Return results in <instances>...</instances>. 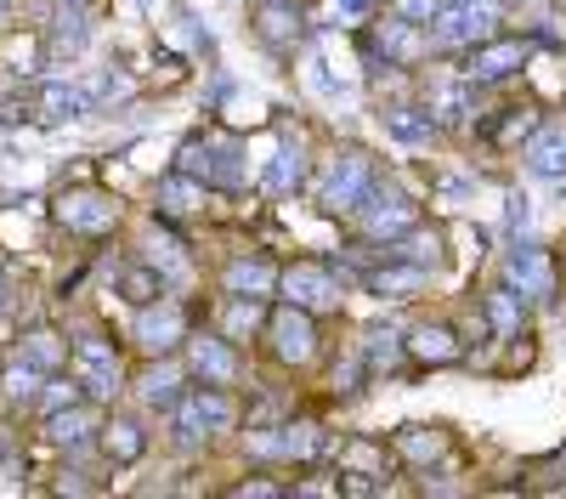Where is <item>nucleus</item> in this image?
Instances as JSON below:
<instances>
[{
	"instance_id": "nucleus-4",
	"label": "nucleus",
	"mask_w": 566,
	"mask_h": 499,
	"mask_svg": "<svg viewBox=\"0 0 566 499\" xmlns=\"http://www.w3.org/2000/svg\"><path fill=\"white\" fill-rule=\"evenodd\" d=\"M493 23H499L493 0H464V7H442V12H437L431 34H437L442 45H476V40L493 34Z\"/></svg>"
},
{
	"instance_id": "nucleus-39",
	"label": "nucleus",
	"mask_w": 566,
	"mask_h": 499,
	"mask_svg": "<svg viewBox=\"0 0 566 499\" xmlns=\"http://www.w3.org/2000/svg\"><path fill=\"white\" fill-rule=\"evenodd\" d=\"M510 221H515V227H527V199H522V194L510 199Z\"/></svg>"
},
{
	"instance_id": "nucleus-21",
	"label": "nucleus",
	"mask_w": 566,
	"mask_h": 499,
	"mask_svg": "<svg viewBox=\"0 0 566 499\" xmlns=\"http://www.w3.org/2000/svg\"><path fill=\"white\" fill-rule=\"evenodd\" d=\"M103 448H108V460H114V466H130V460H142L148 437H142V426H136V420L114 415V420L103 426Z\"/></svg>"
},
{
	"instance_id": "nucleus-1",
	"label": "nucleus",
	"mask_w": 566,
	"mask_h": 499,
	"mask_svg": "<svg viewBox=\"0 0 566 499\" xmlns=\"http://www.w3.org/2000/svg\"><path fill=\"white\" fill-rule=\"evenodd\" d=\"M368 188H374V159L363 154V148H346V154H335L323 165V176H317V205L335 216V210H357L363 199H368Z\"/></svg>"
},
{
	"instance_id": "nucleus-7",
	"label": "nucleus",
	"mask_w": 566,
	"mask_h": 499,
	"mask_svg": "<svg viewBox=\"0 0 566 499\" xmlns=\"http://www.w3.org/2000/svg\"><path fill=\"white\" fill-rule=\"evenodd\" d=\"M91 108H97V103H91L85 85H69V80H40L34 85V119L40 125H74Z\"/></svg>"
},
{
	"instance_id": "nucleus-18",
	"label": "nucleus",
	"mask_w": 566,
	"mask_h": 499,
	"mask_svg": "<svg viewBox=\"0 0 566 499\" xmlns=\"http://www.w3.org/2000/svg\"><path fill=\"white\" fill-rule=\"evenodd\" d=\"M18 357H23V363H34L40 375H57L63 363H69V341H63L57 330H29V335H23V346H18Z\"/></svg>"
},
{
	"instance_id": "nucleus-31",
	"label": "nucleus",
	"mask_w": 566,
	"mask_h": 499,
	"mask_svg": "<svg viewBox=\"0 0 566 499\" xmlns=\"http://www.w3.org/2000/svg\"><path fill=\"white\" fill-rule=\"evenodd\" d=\"M488 318H493L499 335H515V330H522V295H515V290H493L488 295Z\"/></svg>"
},
{
	"instance_id": "nucleus-25",
	"label": "nucleus",
	"mask_w": 566,
	"mask_h": 499,
	"mask_svg": "<svg viewBox=\"0 0 566 499\" xmlns=\"http://www.w3.org/2000/svg\"><path fill=\"white\" fill-rule=\"evenodd\" d=\"M402 352H408V341H402L397 330H368V335H363V363H368L374 375L391 370V363H397Z\"/></svg>"
},
{
	"instance_id": "nucleus-40",
	"label": "nucleus",
	"mask_w": 566,
	"mask_h": 499,
	"mask_svg": "<svg viewBox=\"0 0 566 499\" xmlns=\"http://www.w3.org/2000/svg\"><path fill=\"white\" fill-rule=\"evenodd\" d=\"M0 454H12V432L7 426H0Z\"/></svg>"
},
{
	"instance_id": "nucleus-8",
	"label": "nucleus",
	"mask_w": 566,
	"mask_h": 499,
	"mask_svg": "<svg viewBox=\"0 0 566 499\" xmlns=\"http://www.w3.org/2000/svg\"><path fill=\"white\" fill-rule=\"evenodd\" d=\"M57 221L69 227V233H108V227L119 221V205L97 188H80V194L57 199Z\"/></svg>"
},
{
	"instance_id": "nucleus-38",
	"label": "nucleus",
	"mask_w": 566,
	"mask_h": 499,
	"mask_svg": "<svg viewBox=\"0 0 566 499\" xmlns=\"http://www.w3.org/2000/svg\"><path fill=\"white\" fill-rule=\"evenodd\" d=\"M232 493H239V499H250V493H255V499H272L277 488H272V482H239V488H232Z\"/></svg>"
},
{
	"instance_id": "nucleus-2",
	"label": "nucleus",
	"mask_w": 566,
	"mask_h": 499,
	"mask_svg": "<svg viewBox=\"0 0 566 499\" xmlns=\"http://www.w3.org/2000/svg\"><path fill=\"white\" fill-rule=\"evenodd\" d=\"M69 363H74V381H80L91 397H114V392H119V352H114L108 335H97V330L74 335Z\"/></svg>"
},
{
	"instance_id": "nucleus-24",
	"label": "nucleus",
	"mask_w": 566,
	"mask_h": 499,
	"mask_svg": "<svg viewBox=\"0 0 566 499\" xmlns=\"http://www.w3.org/2000/svg\"><path fill=\"white\" fill-rule=\"evenodd\" d=\"M181 375L170 370V363H159V370H148V375H142V386H136V397L142 403H148V408H176L181 403Z\"/></svg>"
},
{
	"instance_id": "nucleus-11",
	"label": "nucleus",
	"mask_w": 566,
	"mask_h": 499,
	"mask_svg": "<svg viewBox=\"0 0 566 499\" xmlns=\"http://www.w3.org/2000/svg\"><path fill=\"white\" fill-rule=\"evenodd\" d=\"M176 408H181V415L193 420L205 437H210V432H232V426H239V403H232L221 386H210V381H205L199 392H187Z\"/></svg>"
},
{
	"instance_id": "nucleus-30",
	"label": "nucleus",
	"mask_w": 566,
	"mask_h": 499,
	"mask_svg": "<svg viewBox=\"0 0 566 499\" xmlns=\"http://www.w3.org/2000/svg\"><path fill=\"white\" fill-rule=\"evenodd\" d=\"M437 250H442V239H437V233H408L402 245H391V256H397V261H408V267H419V272L442 261Z\"/></svg>"
},
{
	"instance_id": "nucleus-43",
	"label": "nucleus",
	"mask_w": 566,
	"mask_h": 499,
	"mask_svg": "<svg viewBox=\"0 0 566 499\" xmlns=\"http://www.w3.org/2000/svg\"><path fill=\"white\" fill-rule=\"evenodd\" d=\"M442 7H464V0H442Z\"/></svg>"
},
{
	"instance_id": "nucleus-20",
	"label": "nucleus",
	"mask_w": 566,
	"mask_h": 499,
	"mask_svg": "<svg viewBox=\"0 0 566 499\" xmlns=\"http://www.w3.org/2000/svg\"><path fill=\"white\" fill-rule=\"evenodd\" d=\"M408 352H413L419 363H459V341H453L448 324H419V330L408 335Z\"/></svg>"
},
{
	"instance_id": "nucleus-22",
	"label": "nucleus",
	"mask_w": 566,
	"mask_h": 499,
	"mask_svg": "<svg viewBox=\"0 0 566 499\" xmlns=\"http://www.w3.org/2000/svg\"><path fill=\"white\" fill-rule=\"evenodd\" d=\"M227 290L261 301V295L277 290V272H272V261H232V267H227Z\"/></svg>"
},
{
	"instance_id": "nucleus-19",
	"label": "nucleus",
	"mask_w": 566,
	"mask_h": 499,
	"mask_svg": "<svg viewBox=\"0 0 566 499\" xmlns=\"http://www.w3.org/2000/svg\"><path fill=\"white\" fill-rule=\"evenodd\" d=\"M199 205H205V181H199V176L176 170V176L159 181V210H165V216H193Z\"/></svg>"
},
{
	"instance_id": "nucleus-9",
	"label": "nucleus",
	"mask_w": 566,
	"mask_h": 499,
	"mask_svg": "<svg viewBox=\"0 0 566 499\" xmlns=\"http://www.w3.org/2000/svg\"><path fill=\"white\" fill-rule=\"evenodd\" d=\"M504 279H510V290H522L527 301H549L555 295V261L544 250H533V245H515L510 261H504Z\"/></svg>"
},
{
	"instance_id": "nucleus-16",
	"label": "nucleus",
	"mask_w": 566,
	"mask_h": 499,
	"mask_svg": "<svg viewBox=\"0 0 566 499\" xmlns=\"http://www.w3.org/2000/svg\"><path fill=\"white\" fill-rule=\"evenodd\" d=\"M301 7L295 0H266V7L255 12V34L266 40V45H290V40H301Z\"/></svg>"
},
{
	"instance_id": "nucleus-37",
	"label": "nucleus",
	"mask_w": 566,
	"mask_h": 499,
	"mask_svg": "<svg viewBox=\"0 0 566 499\" xmlns=\"http://www.w3.org/2000/svg\"><path fill=\"white\" fill-rule=\"evenodd\" d=\"M374 7H380V0H335V18H340V23H363Z\"/></svg>"
},
{
	"instance_id": "nucleus-42",
	"label": "nucleus",
	"mask_w": 566,
	"mask_h": 499,
	"mask_svg": "<svg viewBox=\"0 0 566 499\" xmlns=\"http://www.w3.org/2000/svg\"><path fill=\"white\" fill-rule=\"evenodd\" d=\"M57 7H85V0H57Z\"/></svg>"
},
{
	"instance_id": "nucleus-26",
	"label": "nucleus",
	"mask_w": 566,
	"mask_h": 499,
	"mask_svg": "<svg viewBox=\"0 0 566 499\" xmlns=\"http://www.w3.org/2000/svg\"><path fill=\"white\" fill-rule=\"evenodd\" d=\"M301 176H306L301 148H295V143H283L277 159H272V170H266V194H295V188H301Z\"/></svg>"
},
{
	"instance_id": "nucleus-32",
	"label": "nucleus",
	"mask_w": 566,
	"mask_h": 499,
	"mask_svg": "<svg viewBox=\"0 0 566 499\" xmlns=\"http://www.w3.org/2000/svg\"><path fill=\"white\" fill-rule=\"evenodd\" d=\"M464 85H470V80H464ZM464 85H442L437 97H431V114H437V119L459 125L464 114H476V108H470V91H464Z\"/></svg>"
},
{
	"instance_id": "nucleus-29",
	"label": "nucleus",
	"mask_w": 566,
	"mask_h": 499,
	"mask_svg": "<svg viewBox=\"0 0 566 499\" xmlns=\"http://www.w3.org/2000/svg\"><path fill=\"white\" fill-rule=\"evenodd\" d=\"M391 443H397L402 460H431V454H442V437H437L431 426H402Z\"/></svg>"
},
{
	"instance_id": "nucleus-12",
	"label": "nucleus",
	"mask_w": 566,
	"mask_h": 499,
	"mask_svg": "<svg viewBox=\"0 0 566 499\" xmlns=\"http://www.w3.org/2000/svg\"><path fill=\"white\" fill-rule=\"evenodd\" d=\"M357 216H363V227H368L374 239H397V233H408V227H413V205L402 194H380V188H368V199L357 205Z\"/></svg>"
},
{
	"instance_id": "nucleus-28",
	"label": "nucleus",
	"mask_w": 566,
	"mask_h": 499,
	"mask_svg": "<svg viewBox=\"0 0 566 499\" xmlns=\"http://www.w3.org/2000/svg\"><path fill=\"white\" fill-rule=\"evenodd\" d=\"M386 131L402 136V143H424V136L437 131V114H419V108H391L386 114Z\"/></svg>"
},
{
	"instance_id": "nucleus-23",
	"label": "nucleus",
	"mask_w": 566,
	"mask_h": 499,
	"mask_svg": "<svg viewBox=\"0 0 566 499\" xmlns=\"http://www.w3.org/2000/svg\"><path fill=\"white\" fill-rule=\"evenodd\" d=\"M119 295H125L130 306L159 301V295H165V272H159V267H119Z\"/></svg>"
},
{
	"instance_id": "nucleus-10",
	"label": "nucleus",
	"mask_w": 566,
	"mask_h": 499,
	"mask_svg": "<svg viewBox=\"0 0 566 499\" xmlns=\"http://www.w3.org/2000/svg\"><path fill=\"white\" fill-rule=\"evenodd\" d=\"M272 352H277V363H306L317 352V330H312L306 306H283L272 318Z\"/></svg>"
},
{
	"instance_id": "nucleus-14",
	"label": "nucleus",
	"mask_w": 566,
	"mask_h": 499,
	"mask_svg": "<svg viewBox=\"0 0 566 499\" xmlns=\"http://www.w3.org/2000/svg\"><path fill=\"white\" fill-rule=\"evenodd\" d=\"M527 170L533 176H544V181H566V125L560 119H549V125H538L533 136H527Z\"/></svg>"
},
{
	"instance_id": "nucleus-27",
	"label": "nucleus",
	"mask_w": 566,
	"mask_h": 499,
	"mask_svg": "<svg viewBox=\"0 0 566 499\" xmlns=\"http://www.w3.org/2000/svg\"><path fill=\"white\" fill-rule=\"evenodd\" d=\"M40 386H45V381H40V370H34V363H23V357L12 363L7 375H0V392H7V403H34V397H40Z\"/></svg>"
},
{
	"instance_id": "nucleus-13",
	"label": "nucleus",
	"mask_w": 566,
	"mask_h": 499,
	"mask_svg": "<svg viewBox=\"0 0 566 499\" xmlns=\"http://www.w3.org/2000/svg\"><path fill=\"white\" fill-rule=\"evenodd\" d=\"M187 370H193L199 381H210V386H227L232 375H239V357H232L227 335H193L187 341Z\"/></svg>"
},
{
	"instance_id": "nucleus-41",
	"label": "nucleus",
	"mask_w": 566,
	"mask_h": 499,
	"mask_svg": "<svg viewBox=\"0 0 566 499\" xmlns=\"http://www.w3.org/2000/svg\"><path fill=\"white\" fill-rule=\"evenodd\" d=\"M12 18V0H0V23H7Z\"/></svg>"
},
{
	"instance_id": "nucleus-15",
	"label": "nucleus",
	"mask_w": 566,
	"mask_h": 499,
	"mask_svg": "<svg viewBox=\"0 0 566 499\" xmlns=\"http://www.w3.org/2000/svg\"><path fill=\"white\" fill-rule=\"evenodd\" d=\"M97 426H103L97 408H85V403H69V408H52V415H45V437H52L57 448H85Z\"/></svg>"
},
{
	"instance_id": "nucleus-6",
	"label": "nucleus",
	"mask_w": 566,
	"mask_h": 499,
	"mask_svg": "<svg viewBox=\"0 0 566 499\" xmlns=\"http://www.w3.org/2000/svg\"><path fill=\"white\" fill-rule=\"evenodd\" d=\"M277 284H283V295H290V306H306V312H323V306L340 301L335 272L317 267V261H295L290 272H277Z\"/></svg>"
},
{
	"instance_id": "nucleus-34",
	"label": "nucleus",
	"mask_w": 566,
	"mask_h": 499,
	"mask_svg": "<svg viewBox=\"0 0 566 499\" xmlns=\"http://www.w3.org/2000/svg\"><path fill=\"white\" fill-rule=\"evenodd\" d=\"M80 392H85V386H80L74 375H69V381H63V375H52V381L40 386V397H34V403L45 408V415H52V408H69V403H80Z\"/></svg>"
},
{
	"instance_id": "nucleus-17",
	"label": "nucleus",
	"mask_w": 566,
	"mask_h": 499,
	"mask_svg": "<svg viewBox=\"0 0 566 499\" xmlns=\"http://www.w3.org/2000/svg\"><path fill=\"white\" fill-rule=\"evenodd\" d=\"M374 45H380V58H386V69H391V63H413V58L424 52V34H419V23H408V18H391V23H380Z\"/></svg>"
},
{
	"instance_id": "nucleus-5",
	"label": "nucleus",
	"mask_w": 566,
	"mask_h": 499,
	"mask_svg": "<svg viewBox=\"0 0 566 499\" xmlns=\"http://www.w3.org/2000/svg\"><path fill=\"white\" fill-rule=\"evenodd\" d=\"M130 335H136V346L142 352H170L181 335H187V318H181V306L176 301H148V306H136V324H130Z\"/></svg>"
},
{
	"instance_id": "nucleus-36",
	"label": "nucleus",
	"mask_w": 566,
	"mask_h": 499,
	"mask_svg": "<svg viewBox=\"0 0 566 499\" xmlns=\"http://www.w3.org/2000/svg\"><path fill=\"white\" fill-rule=\"evenodd\" d=\"M527 131H538V114H533V108H510V119L493 125L499 143H515V136H527Z\"/></svg>"
},
{
	"instance_id": "nucleus-3",
	"label": "nucleus",
	"mask_w": 566,
	"mask_h": 499,
	"mask_svg": "<svg viewBox=\"0 0 566 499\" xmlns=\"http://www.w3.org/2000/svg\"><path fill=\"white\" fill-rule=\"evenodd\" d=\"M533 58V45L527 40H476V45H470V58H464V80L470 85H488V80H504V74H515V69H522Z\"/></svg>"
},
{
	"instance_id": "nucleus-33",
	"label": "nucleus",
	"mask_w": 566,
	"mask_h": 499,
	"mask_svg": "<svg viewBox=\"0 0 566 499\" xmlns=\"http://www.w3.org/2000/svg\"><path fill=\"white\" fill-rule=\"evenodd\" d=\"M80 45H85V18H80V7H69V12H57L52 52H80Z\"/></svg>"
},
{
	"instance_id": "nucleus-35",
	"label": "nucleus",
	"mask_w": 566,
	"mask_h": 499,
	"mask_svg": "<svg viewBox=\"0 0 566 499\" xmlns=\"http://www.w3.org/2000/svg\"><path fill=\"white\" fill-rule=\"evenodd\" d=\"M261 324V312H255V295H239L227 306V341H244L250 330Z\"/></svg>"
}]
</instances>
